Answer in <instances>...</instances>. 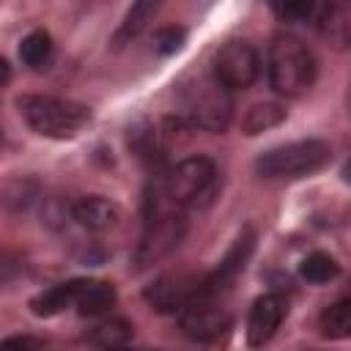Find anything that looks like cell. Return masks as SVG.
Returning <instances> with one entry per match:
<instances>
[{
  "mask_svg": "<svg viewBox=\"0 0 351 351\" xmlns=\"http://www.w3.org/2000/svg\"><path fill=\"white\" fill-rule=\"evenodd\" d=\"M186 230V211L176 208L154 181L145 197V225L143 239L137 244V266H151L167 258L184 239Z\"/></svg>",
  "mask_w": 351,
  "mask_h": 351,
  "instance_id": "obj_1",
  "label": "cell"
},
{
  "mask_svg": "<svg viewBox=\"0 0 351 351\" xmlns=\"http://www.w3.org/2000/svg\"><path fill=\"white\" fill-rule=\"evenodd\" d=\"M266 80L280 96H299L315 82V58L307 44L291 33L271 38L266 49Z\"/></svg>",
  "mask_w": 351,
  "mask_h": 351,
  "instance_id": "obj_2",
  "label": "cell"
},
{
  "mask_svg": "<svg viewBox=\"0 0 351 351\" xmlns=\"http://www.w3.org/2000/svg\"><path fill=\"white\" fill-rule=\"evenodd\" d=\"M156 184L162 195L181 211L206 208L219 186L217 165L208 156H186L176 162L167 173L156 176Z\"/></svg>",
  "mask_w": 351,
  "mask_h": 351,
  "instance_id": "obj_3",
  "label": "cell"
},
{
  "mask_svg": "<svg viewBox=\"0 0 351 351\" xmlns=\"http://www.w3.org/2000/svg\"><path fill=\"white\" fill-rule=\"evenodd\" d=\"M16 107L25 118V123L41 134V137H52V140H69L77 137L85 123L90 121V110L85 104L69 101V99H58V96H38V93H27L16 99Z\"/></svg>",
  "mask_w": 351,
  "mask_h": 351,
  "instance_id": "obj_4",
  "label": "cell"
},
{
  "mask_svg": "<svg viewBox=\"0 0 351 351\" xmlns=\"http://www.w3.org/2000/svg\"><path fill=\"white\" fill-rule=\"evenodd\" d=\"M332 159V145L326 140H296L263 151L255 159V173L261 178H302L324 170Z\"/></svg>",
  "mask_w": 351,
  "mask_h": 351,
  "instance_id": "obj_5",
  "label": "cell"
},
{
  "mask_svg": "<svg viewBox=\"0 0 351 351\" xmlns=\"http://www.w3.org/2000/svg\"><path fill=\"white\" fill-rule=\"evenodd\" d=\"M181 104V121L203 132H222L233 115L230 90H225L214 77H195L184 85Z\"/></svg>",
  "mask_w": 351,
  "mask_h": 351,
  "instance_id": "obj_6",
  "label": "cell"
},
{
  "mask_svg": "<svg viewBox=\"0 0 351 351\" xmlns=\"http://www.w3.org/2000/svg\"><path fill=\"white\" fill-rule=\"evenodd\" d=\"M258 74H261V55L250 41L233 38L217 49L211 63V77L225 90H244L258 80Z\"/></svg>",
  "mask_w": 351,
  "mask_h": 351,
  "instance_id": "obj_7",
  "label": "cell"
},
{
  "mask_svg": "<svg viewBox=\"0 0 351 351\" xmlns=\"http://www.w3.org/2000/svg\"><path fill=\"white\" fill-rule=\"evenodd\" d=\"M208 274H192V271H170L156 277L145 288V302L156 313H181L186 304H192L200 296H208ZM214 296V293H211Z\"/></svg>",
  "mask_w": 351,
  "mask_h": 351,
  "instance_id": "obj_8",
  "label": "cell"
},
{
  "mask_svg": "<svg viewBox=\"0 0 351 351\" xmlns=\"http://www.w3.org/2000/svg\"><path fill=\"white\" fill-rule=\"evenodd\" d=\"M230 313L228 307L217 304L214 296H200L195 299L192 304H186L181 313H178V326L181 332L195 340V343H211L217 337H222L228 329H230Z\"/></svg>",
  "mask_w": 351,
  "mask_h": 351,
  "instance_id": "obj_9",
  "label": "cell"
},
{
  "mask_svg": "<svg viewBox=\"0 0 351 351\" xmlns=\"http://www.w3.org/2000/svg\"><path fill=\"white\" fill-rule=\"evenodd\" d=\"M66 217L82 230V233H107L112 228H118L121 222V208L118 203L101 197V195H85L77 197L74 203L66 206Z\"/></svg>",
  "mask_w": 351,
  "mask_h": 351,
  "instance_id": "obj_10",
  "label": "cell"
},
{
  "mask_svg": "<svg viewBox=\"0 0 351 351\" xmlns=\"http://www.w3.org/2000/svg\"><path fill=\"white\" fill-rule=\"evenodd\" d=\"M288 313V302L280 293H263L252 302L250 315H247V343L250 346H266L274 332L280 329L282 318Z\"/></svg>",
  "mask_w": 351,
  "mask_h": 351,
  "instance_id": "obj_11",
  "label": "cell"
},
{
  "mask_svg": "<svg viewBox=\"0 0 351 351\" xmlns=\"http://www.w3.org/2000/svg\"><path fill=\"white\" fill-rule=\"evenodd\" d=\"M252 250H255V233H252L250 228H244V230L236 236V241L230 244V250L225 252V258L219 261L217 271L208 274V288H211V293H219L222 288H228V285L241 274V269L247 266Z\"/></svg>",
  "mask_w": 351,
  "mask_h": 351,
  "instance_id": "obj_12",
  "label": "cell"
},
{
  "mask_svg": "<svg viewBox=\"0 0 351 351\" xmlns=\"http://www.w3.org/2000/svg\"><path fill=\"white\" fill-rule=\"evenodd\" d=\"M80 285H82V277L66 280V282H58V285H49L47 291H41V293L30 302V310H33L38 318L58 315V313H63V310H69V307L77 304Z\"/></svg>",
  "mask_w": 351,
  "mask_h": 351,
  "instance_id": "obj_13",
  "label": "cell"
},
{
  "mask_svg": "<svg viewBox=\"0 0 351 351\" xmlns=\"http://www.w3.org/2000/svg\"><path fill=\"white\" fill-rule=\"evenodd\" d=\"M313 25H315L324 36H329L332 44L346 47V44H348V36H351V11H348V5H343V3L321 5Z\"/></svg>",
  "mask_w": 351,
  "mask_h": 351,
  "instance_id": "obj_14",
  "label": "cell"
},
{
  "mask_svg": "<svg viewBox=\"0 0 351 351\" xmlns=\"http://www.w3.org/2000/svg\"><path fill=\"white\" fill-rule=\"evenodd\" d=\"M115 304V288L104 280H82L77 293V313L82 315H101Z\"/></svg>",
  "mask_w": 351,
  "mask_h": 351,
  "instance_id": "obj_15",
  "label": "cell"
},
{
  "mask_svg": "<svg viewBox=\"0 0 351 351\" xmlns=\"http://www.w3.org/2000/svg\"><path fill=\"white\" fill-rule=\"evenodd\" d=\"M52 55H55V44H52V36L47 30H33L22 38L19 44V58L25 66L30 69H47L52 63Z\"/></svg>",
  "mask_w": 351,
  "mask_h": 351,
  "instance_id": "obj_16",
  "label": "cell"
},
{
  "mask_svg": "<svg viewBox=\"0 0 351 351\" xmlns=\"http://www.w3.org/2000/svg\"><path fill=\"white\" fill-rule=\"evenodd\" d=\"M299 274H302V280H307L313 285H324V282H329V280H335L340 274V263L329 252L318 250V252H310L299 263Z\"/></svg>",
  "mask_w": 351,
  "mask_h": 351,
  "instance_id": "obj_17",
  "label": "cell"
},
{
  "mask_svg": "<svg viewBox=\"0 0 351 351\" xmlns=\"http://www.w3.org/2000/svg\"><path fill=\"white\" fill-rule=\"evenodd\" d=\"M321 332L324 337H332V340L348 337L351 332V302L348 299H337L321 313Z\"/></svg>",
  "mask_w": 351,
  "mask_h": 351,
  "instance_id": "obj_18",
  "label": "cell"
},
{
  "mask_svg": "<svg viewBox=\"0 0 351 351\" xmlns=\"http://www.w3.org/2000/svg\"><path fill=\"white\" fill-rule=\"evenodd\" d=\"M282 118H285V110H282L280 104H274V101L252 104V107L247 110L244 121H241V129H244L247 134H261V132H266V129L277 126Z\"/></svg>",
  "mask_w": 351,
  "mask_h": 351,
  "instance_id": "obj_19",
  "label": "cell"
},
{
  "mask_svg": "<svg viewBox=\"0 0 351 351\" xmlns=\"http://www.w3.org/2000/svg\"><path fill=\"white\" fill-rule=\"evenodd\" d=\"M132 337V326L126 324V321H104V324H99L96 329H93V335H90V340L101 348V351H110V348H123L126 346V340Z\"/></svg>",
  "mask_w": 351,
  "mask_h": 351,
  "instance_id": "obj_20",
  "label": "cell"
},
{
  "mask_svg": "<svg viewBox=\"0 0 351 351\" xmlns=\"http://www.w3.org/2000/svg\"><path fill=\"white\" fill-rule=\"evenodd\" d=\"M156 11V3H134L132 8H129V14H126V19H123V25H121V30H118V36H115V41L121 44V41H129V38H134L143 27H145V22H148V16Z\"/></svg>",
  "mask_w": 351,
  "mask_h": 351,
  "instance_id": "obj_21",
  "label": "cell"
},
{
  "mask_svg": "<svg viewBox=\"0 0 351 351\" xmlns=\"http://www.w3.org/2000/svg\"><path fill=\"white\" fill-rule=\"evenodd\" d=\"M318 8L321 5L315 3H285V5H274V14L288 22H315Z\"/></svg>",
  "mask_w": 351,
  "mask_h": 351,
  "instance_id": "obj_22",
  "label": "cell"
},
{
  "mask_svg": "<svg viewBox=\"0 0 351 351\" xmlns=\"http://www.w3.org/2000/svg\"><path fill=\"white\" fill-rule=\"evenodd\" d=\"M184 38H186V30L184 27H165V30L156 33V49L162 55H170L176 49H181Z\"/></svg>",
  "mask_w": 351,
  "mask_h": 351,
  "instance_id": "obj_23",
  "label": "cell"
},
{
  "mask_svg": "<svg viewBox=\"0 0 351 351\" xmlns=\"http://www.w3.org/2000/svg\"><path fill=\"white\" fill-rule=\"evenodd\" d=\"M0 351H38V343L33 337H5Z\"/></svg>",
  "mask_w": 351,
  "mask_h": 351,
  "instance_id": "obj_24",
  "label": "cell"
},
{
  "mask_svg": "<svg viewBox=\"0 0 351 351\" xmlns=\"http://www.w3.org/2000/svg\"><path fill=\"white\" fill-rule=\"evenodd\" d=\"M8 80H11V66L5 58H0V85H5Z\"/></svg>",
  "mask_w": 351,
  "mask_h": 351,
  "instance_id": "obj_25",
  "label": "cell"
},
{
  "mask_svg": "<svg viewBox=\"0 0 351 351\" xmlns=\"http://www.w3.org/2000/svg\"><path fill=\"white\" fill-rule=\"evenodd\" d=\"M110 351H132V348H126V346H123V348H110Z\"/></svg>",
  "mask_w": 351,
  "mask_h": 351,
  "instance_id": "obj_26",
  "label": "cell"
}]
</instances>
